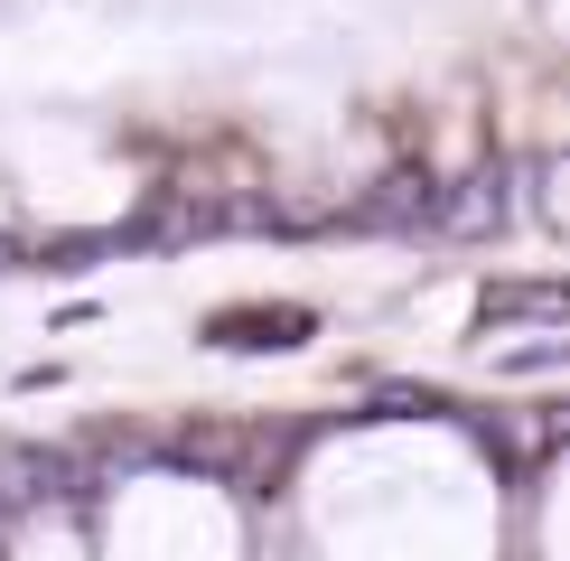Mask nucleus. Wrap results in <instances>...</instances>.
I'll list each match as a JSON object with an SVG mask.
<instances>
[{
	"instance_id": "1",
	"label": "nucleus",
	"mask_w": 570,
	"mask_h": 561,
	"mask_svg": "<svg viewBox=\"0 0 570 561\" xmlns=\"http://www.w3.org/2000/svg\"><path fill=\"white\" fill-rule=\"evenodd\" d=\"M308 309H291V299H281V309H216L206 318V346H225V356H281V346H299L308 337Z\"/></svg>"
},
{
	"instance_id": "2",
	"label": "nucleus",
	"mask_w": 570,
	"mask_h": 561,
	"mask_svg": "<svg viewBox=\"0 0 570 561\" xmlns=\"http://www.w3.org/2000/svg\"><path fill=\"white\" fill-rule=\"evenodd\" d=\"M431 225H440V234H487V225H505V178H459V187H440Z\"/></svg>"
},
{
	"instance_id": "3",
	"label": "nucleus",
	"mask_w": 570,
	"mask_h": 561,
	"mask_svg": "<svg viewBox=\"0 0 570 561\" xmlns=\"http://www.w3.org/2000/svg\"><path fill=\"white\" fill-rule=\"evenodd\" d=\"M495 318L561 327V291H552V280H487V327H495Z\"/></svg>"
},
{
	"instance_id": "4",
	"label": "nucleus",
	"mask_w": 570,
	"mask_h": 561,
	"mask_svg": "<svg viewBox=\"0 0 570 561\" xmlns=\"http://www.w3.org/2000/svg\"><path fill=\"white\" fill-rule=\"evenodd\" d=\"M431 206H440V178H412V169H402V178H384V197H374L365 216H384V225L421 216V225H431Z\"/></svg>"
},
{
	"instance_id": "5",
	"label": "nucleus",
	"mask_w": 570,
	"mask_h": 561,
	"mask_svg": "<svg viewBox=\"0 0 570 561\" xmlns=\"http://www.w3.org/2000/svg\"><path fill=\"white\" fill-rule=\"evenodd\" d=\"M0 272H19V244H10V234H0Z\"/></svg>"
}]
</instances>
